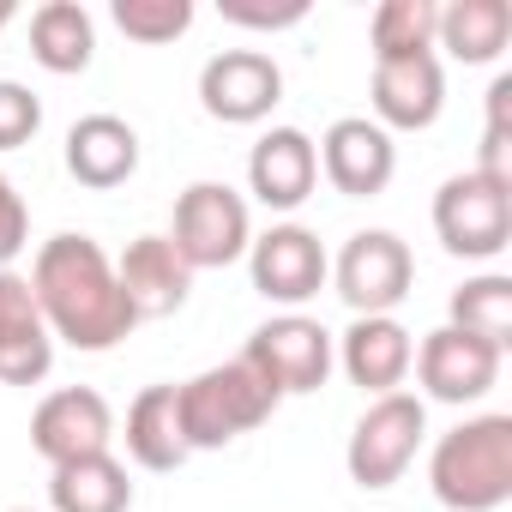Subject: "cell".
Wrapping results in <instances>:
<instances>
[{
  "mask_svg": "<svg viewBox=\"0 0 512 512\" xmlns=\"http://www.w3.org/2000/svg\"><path fill=\"white\" fill-rule=\"evenodd\" d=\"M109 19H115V31L127 43L163 49V43H175V37L193 31V0H115Z\"/></svg>",
  "mask_w": 512,
  "mask_h": 512,
  "instance_id": "d4e9b609",
  "label": "cell"
},
{
  "mask_svg": "<svg viewBox=\"0 0 512 512\" xmlns=\"http://www.w3.org/2000/svg\"><path fill=\"white\" fill-rule=\"evenodd\" d=\"M67 175L79 187H127L139 175V133L121 115H79L67 127Z\"/></svg>",
  "mask_w": 512,
  "mask_h": 512,
  "instance_id": "ac0fdd59",
  "label": "cell"
},
{
  "mask_svg": "<svg viewBox=\"0 0 512 512\" xmlns=\"http://www.w3.org/2000/svg\"><path fill=\"white\" fill-rule=\"evenodd\" d=\"M428 440V404L416 392H386V398H368V410L356 416L350 428V446H344V470L356 488H392L404 482V470L416 464Z\"/></svg>",
  "mask_w": 512,
  "mask_h": 512,
  "instance_id": "5b68a950",
  "label": "cell"
},
{
  "mask_svg": "<svg viewBox=\"0 0 512 512\" xmlns=\"http://www.w3.org/2000/svg\"><path fill=\"white\" fill-rule=\"evenodd\" d=\"M416 380H422V404H482L500 380V350L470 338V332H452V326H434L422 344H416Z\"/></svg>",
  "mask_w": 512,
  "mask_h": 512,
  "instance_id": "7c38bea8",
  "label": "cell"
},
{
  "mask_svg": "<svg viewBox=\"0 0 512 512\" xmlns=\"http://www.w3.org/2000/svg\"><path fill=\"white\" fill-rule=\"evenodd\" d=\"M127 458L151 476H169L181 470L193 452H187V434H181V410H175V386H145L133 404H127Z\"/></svg>",
  "mask_w": 512,
  "mask_h": 512,
  "instance_id": "d6986e66",
  "label": "cell"
},
{
  "mask_svg": "<svg viewBox=\"0 0 512 512\" xmlns=\"http://www.w3.org/2000/svg\"><path fill=\"white\" fill-rule=\"evenodd\" d=\"M320 175L344 193V199H374L392 187L398 175V145L386 127H374L368 115H338L326 133H320Z\"/></svg>",
  "mask_w": 512,
  "mask_h": 512,
  "instance_id": "4fadbf2b",
  "label": "cell"
},
{
  "mask_svg": "<svg viewBox=\"0 0 512 512\" xmlns=\"http://www.w3.org/2000/svg\"><path fill=\"white\" fill-rule=\"evenodd\" d=\"M434 235L452 260H494L512 241V187L476 169L446 175L434 193Z\"/></svg>",
  "mask_w": 512,
  "mask_h": 512,
  "instance_id": "52a82bcc",
  "label": "cell"
},
{
  "mask_svg": "<svg viewBox=\"0 0 512 512\" xmlns=\"http://www.w3.org/2000/svg\"><path fill=\"white\" fill-rule=\"evenodd\" d=\"M31 332H49L43 308L31 296V278L7 266V272H0V344H7V338H31Z\"/></svg>",
  "mask_w": 512,
  "mask_h": 512,
  "instance_id": "4316f807",
  "label": "cell"
},
{
  "mask_svg": "<svg viewBox=\"0 0 512 512\" xmlns=\"http://www.w3.org/2000/svg\"><path fill=\"white\" fill-rule=\"evenodd\" d=\"M169 247L187 260V272H223V266L247 260V247H253V211H247V199L229 181H193L175 199Z\"/></svg>",
  "mask_w": 512,
  "mask_h": 512,
  "instance_id": "277c9868",
  "label": "cell"
},
{
  "mask_svg": "<svg viewBox=\"0 0 512 512\" xmlns=\"http://www.w3.org/2000/svg\"><path fill=\"white\" fill-rule=\"evenodd\" d=\"M127 506H133V482L115 452L49 470V512H127Z\"/></svg>",
  "mask_w": 512,
  "mask_h": 512,
  "instance_id": "7402d4cb",
  "label": "cell"
},
{
  "mask_svg": "<svg viewBox=\"0 0 512 512\" xmlns=\"http://www.w3.org/2000/svg\"><path fill=\"white\" fill-rule=\"evenodd\" d=\"M247 278L284 314H302V302H314L332 278V253L320 247V235L308 223H272L247 247Z\"/></svg>",
  "mask_w": 512,
  "mask_h": 512,
  "instance_id": "9c48e42d",
  "label": "cell"
},
{
  "mask_svg": "<svg viewBox=\"0 0 512 512\" xmlns=\"http://www.w3.org/2000/svg\"><path fill=\"white\" fill-rule=\"evenodd\" d=\"M320 187V151L302 127H272L247 151V193L266 211H296Z\"/></svg>",
  "mask_w": 512,
  "mask_h": 512,
  "instance_id": "9a60e30c",
  "label": "cell"
},
{
  "mask_svg": "<svg viewBox=\"0 0 512 512\" xmlns=\"http://www.w3.org/2000/svg\"><path fill=\"white\" fill-rule=\"evenodd\" d=\"M115 278H121L133 320H169L187 308V290H193V272L169 247V235H133L127 253L115 260Z\"/></svg>",
  "mask_w": 512,
  "mask_h": 512,
  "instance_id": "e0dca14e",
  "label": "cell"
},
{
  "mask_svg": "<svg viewBox=\"0 0 512 512\" xmlns=\"http://www.w3.org/2000/svg\"><path fill=\"white\" fill-rule=\"evenodd\" d=\"M368 121L386 133H422L446 109V73L440 55H404V61H374L368 79Z\"/></svg>",
  "mask_w": 512,
  "mask_h": 512,
  "instance_id": "5bb4252c",
  "label": "cell"
},
{
  "mask_svg": "<svg viewBox=\"0 0 512 512\" xmlns=\"http://www.w3.org/2000/svg\"><path fill=\"white\" fill-rule=\"evenodd\" d=\"M434 31H440V7H434V0H380L374 19H368L374 61L434 55Z\"/></svg>",
  "mask_w": 512,
  "mask_h": 512,
  "instance_id": "cb8c5ba5",
  "label": "cell"
},
{
  "mask_svg": "<svg viewBox=\"0 0 512 512\" xmlns=\"http://www.w3.org/2000/svg\"><path fill=\"white\" fill-rule=\"evenodd\" d=\"M31 446L37 458L55 464H73V458H97L115 446V410L97 386H61L49 392L37 410H31Z\"/></svg>",
  "mask_w": 512,
  "mask_h": 512,
  "instance_id": "8fae6325",
  "label": "cell"
},
{
  "mask_svg": "<svg viewBox=\"0 0 512 512\" xmlns=\"http://www.w3.org/2000/svg\"><path fill=\"white\" fill-rule=\"evenodd\" d=\"M338 302L368 320V314H398V302L410 296L416 284V260H410V247L392 235V229H356L344 247H338V260H332V278Z\"/></svg>",
  "mask_w": 512,
  "mask_h": 512,
  "instance_id": "ba28073f",
  "label": "cell"
},
{
  "mask_svg": "<svg viewBox=\"0 0 512 512\" xmlns=\"http://www.w3.org/2000/svg\"><path fill=\"white\" fill-rule=\"evenodd\" d=\"M97 55V19L79 7V0H43L31 13V61L43 73H85Z\"/></svg>",
  "mask_w": 512,
  "mask_h": 512,
  "instance_id": "44dd1931",
  "label": "cell"
},
{
  "mask_svg": "<svg viewBox=\"0 0 512 512\" xmlns=\"http://www.w3.org/2000/svg\"><path fill=\"white\" fill-rule=\"evenodd\" d=\"M512 43V7L506 0H452L440 7V31L434 49H446L464 67H494Z\"/></svg>",
  "mask_w": 512,
  "mask_h": 512,
  "instance_id": "ffe728a7",
  "label": "cell"
},
{
  "mask_svg": "<svg viewBox=\"0 0 512 512\" xmlns=\"http://www.w3.org/2000/svg\"><path fill=\"white\" fill-rule=\"evenodd\" d=\"M37 127H43V97L19 79H0V151L31 145Z\"/></svg>",
  "mask_w": 512,
  "mask_h": 512,
  "instance_id": "484cf974",
  "label": "cell"
},
{
  "mask_svg": "<svg viewBox=\"0 0 512 512\" xmlns=\"http://www.w3.org/2000/svg\"><path fill=\"white\" fill-rule=\"evenodd\" d=\"M241 362L260 374L278 398H308V392H320L332 380L338 338L320 320H308V314H272L266 326H253Z\"/></svg>",
  "mask_w": 512,
  "mask_h": 512,
  "instance_id": "8992f818",
  "label": "cell"
},
{
  "mask_svg": "<svg viewBox=\"0 0 512 512\" xmlns=\"http://www.w3.org/2000/svg\"><path fill=\"white\" fill-rule=\"evenodd\" d=\"M31 296L43 308V326L55 344H73L85 356H103L115 350L139 320L121 296V278H115V260L103 253V241L91 235H49L31 260Z\"/></svg>",
  "mask_w": 512,
  "mask_h": 512,
  "instance_id": "6da1fadb",
  "label": "cell"
},
{
  "mask_svg": "<svg viewBox=\"0 0 512 512\" xmlns=\"http://www.w3.org/2000/svg\"><path fill=\"white\" fill-rule=\"evenodd\" d=\"M446 326L452 332H470L482 344H494L506 356L512 344V278L506 272H482V278H464L446 302Z\"/></svg>",
  "mask_w": 512,
  "mask_h": 512,
  "instance_id": "603a6c76",
  "label": "cell"
},
{
  "mask_svg": "<svg viewBox=\"0 0 512 512\" xmlns=\"http://www.w3.org/2000/svg\"><path fill=\"white\" fill-rule=\"evenodd\" d=\"M284 103V67L266 49H217L199 67V109L223 127H260Z\"/></svg>",
  "mask_w": 512,
  "mask_h": 512,
  "instance_id": "30bf717a",
  "label": "cell"
},
{
  "mask_svg": "<svg viewBox=\"0 0 512 512\" xmlns=\"http://www.w3.org/2000/svg\"><path fill=\"white\" fill-rule=\"evenodd\" d=\"M284 398L253 374L241 356L235 362H217L193 380L175 386V410H181V434H187V452H223L235 446L241 434H253L260 422H272Z\"/></svg>",
  "mask_w": 512,
  "mask_h": 512,
  "instance_id": "3957f363",
  "label": "cell"
},
{
  "mask_svg": "<svg viewBox=\"0 0 512 512\" xmlns=\"http://www.w3.org/2000/svg\"><path fill=\"white\" fill-rule=\"evenodd\" d=\"M428 488L446 512H494L512 500V416L488 410L446 428L428 452Z\"/></svg>",
  "mask_w": 512,
  "mask_h": 512,
  "instance_id": "7a4b0ae2",
  "label": "cell"
},
{
  "mask_svg": "<svg viewBox=\"0 0 512 512\" xmlns=\"http://www.w3.org/2000/svg\"><path fill=\"white\" fill-rule=\"evenodd\" d=\"M217 13L241 31H290L308 19V0H217Z\"/></svg>",
  "mask_w": 512,
  "mask_h": 512,
  "instance_id": "83f0119b",
  "label": "cell"
},
{
  "mask_svg": "<svg viewBox=\"0 0 512 512\" xmlns=\"http://www.w3.org/2000/svg\"><path fill=\"white\" fill-rule=\"evenodd\" d=\"M410 362H416V338H410V326H404L398 314L350 320V332L338 338V368H344V374H350V386H362L368 398L404 392Z\"/></svg>",
  "mask_w": 512,
  "mask_h": 512,
  "instance_id": "2e32d148",
  "label": "cell"
},
{
  "mask_svg": "<svg viewBox=\"0 0 512 512\" xmlns=\"http://www.w3.org/2000/svg\"><path fill=\"white\" fill-rule=\"evenodd\" d=\"M13 19H19V7H13V0H0V31H7Z\"/></svg>",
  "mask_w": 512,
  "mask_h": 512,
  "instance_id": "f546056e",
  "label": "cell"
},
{
  "mask_svg": "<svg viewBox=\"0 0 512 512\" xmlns=\"http://www.w3.org/2000/svg\"><path fill=\"white\" fill-rule=\"evenodd\" d=\"M13 512H31V506H13Z\"/></svg>",
  "mask_w": 512,
  "mask_h": 512,
  "instance_id": "4dcf8cb0",
  "label": "cell"
},
{
  "mask_svg": "<svg viewBox=\"0 0 512 512\" xmlns=\"http://www.w3.org/2000/svg\"><path fill=\"white\" fill-rule=\"evenodd\" d=\"M31 247V205L19 199V187L0 175V272Z\"/></svg>",
  "mask_w": 512,
  "mask_h": 512,
  "instance_id": "f1b7e54d",
  "label": "cell"
}]
</instances>
